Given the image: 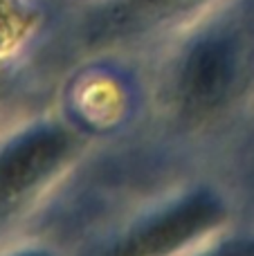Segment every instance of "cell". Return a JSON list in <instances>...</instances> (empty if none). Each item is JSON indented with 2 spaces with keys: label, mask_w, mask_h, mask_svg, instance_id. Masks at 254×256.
I'll use <instances>...</instances> for the list:
<instances>
[{
  "label": "cell",
  "mask_w": 254,
  "mask_h": 256,
  "mask_svg": "<svg viewBox=\"0 0 254 256\" xmlns=\"http://www.w3.org/2000/svg\"><path fill=\"white\" fill-rule=\"evenodd\" d=\"M223 220L225 207L214 194H189L133 225L104 256H178L214 234Z\"/></svg>",
  "instance_id": "obj_1"
},
{
  "label": "cell",
  "mask_w": 254,
  "mask_h": 256,
  "mask_svg": "<svg viewBox=\"0 0 254 256\" xmlns=\"http://www.w3.org/2000/svg\"><path fill=\"white\" fill-rule=\"evenodd\" d=\"M74 153V135L61 124H40L0 150V204L14 202L50 180Z\"/></svg>",
  "instance_id": "obj_2"
},
{
  "label": "cell",
  "mask_w": 254,
  "mask_h": 256,
  "mask_svg": "<svg viewBox=\"0 0 254 256\" xmlns=\"http://www.w3.org/2000/svg\"><path fill=\"white\" fill-rule=\"evenodd\" d=\"M236 76L234 54L223 40H202L180 63L174 99L189 120L210 117L230 97Z\"/></svg>",
  "instance_id": "obj_3"
},
{
  "label": "cell",
  "mask_w": 254,
  "mask_h": 256,
  "mask_svg": "<svg viewBox=\"0 0 254 256\" xmlns=\"http://www.w3.org/2000/svg\"><path fill=\"white\" fill-rule=\"evenodd\" d=\"M198 256H254V240H223Z\"/></svg>",
  "instance_id": "obj_4"
},
{
  "label": "cell",
  "mask_w": 254,
  "mask_h": 256,
  "mask_svg": "<svg viewBox=\"0 0 254 256\" xmlns=\"http://www.w3.org/2000/svg\"><path fill=\"white\" fill-rule=\"evenodd\" d=\"M180 0H128V4L138 12H158V9H166L178 4Z\"/></svg>",
  "instance_id": "obj_5"
},
{
  "label": "cell",
  "mask_w": 254,
  "mask_h": 256,
  "mask_svg": "<svg viewBox=\"0 0 254 256\" xmlns=\"http://www.w3.org/2000/svg\"><path fill=\"white\" fill-rule=\"evenodd\" d=\"M14 256H54L50 250H43V248H27V250H20Z\"/></svg>",
  "instance_id": "obj_6"
}]
</instances>
